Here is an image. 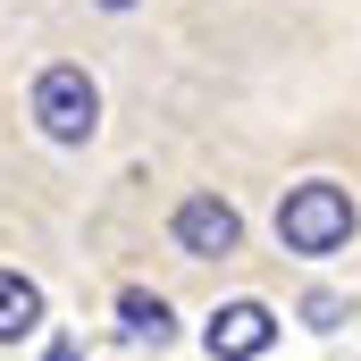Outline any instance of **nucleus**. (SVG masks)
<instances>
[{"mask_svg": "<svg viewBox=\"0 0 361 361\" xmlns=\"http://www.w3.org/2000/svg\"><path fill=\"white\" fill-rule=\"evenodd\" d=\"M353 193L345 185H328V177H302V185H286V202H277V244L286 252H302V261H328V252H345L353 244Z\"/></svg>", "mask_w": 361, "mask_h": 361, "instance_id": "f257e3e1", "label": "nucleus"}, {"mask_svg": "<svg viewBox=\"0 0 361 361\" xmlns=\"http://www.w3.org/2000/svg\"><path fill=\"white\" fill-rule=\"evenodd\" d=\"M34 126L51 135V143H92L101 135V85H92L76 59H51L42 76H34Z\"/></svg>", "mask_w": 361, "mask_h": 361, "instance_id": "f03ea898", "label": "nucleus"}, {"mask_svg": "<svg viewBox=\"0 0 361 361\" xmlns=\"http://www.w3.org/2000/svg\"><path fill=\"white\" fill-rule=\"evenodd\" d=\"M169 244L185 261H227V252H244V210L227 193H185L169 219Z\"/></svg>", "mask_w": 361, "mask_h": 361, "instance_id": "7ed1b4c3", "label": "nucleus"}, {"mask_svg": "<svg viewBox=\"0 0 361 361\" xmlns=\"http://www.w3.org/2000/svg\"><path fill=\"white\" fill-rule=\"evenodd\" d=\"M269 336H277L269 302H227V311H210V328H202L210 361H252V353H269Z\"/></svg>", "mask_w": 361, "mask_h": 361, "instance_id": "20e7f679", "label": "nucleus"}, {"mask_svg": "<svg viewBox=\"0 0 361 361\" xmlns=\"http://www.w3.org/2000/svg\"><path fill=\"white\" fill-rule=\"evenodd\" d=\"M118 328H126L135 345H169V336H177V311H169V294L126 286V294H118Z\"/></svg>", "mask_w": 361, "mask_h": 361, "instance_id": "39448f33", "label": "nucleus"}, {"mask_svg": "<svg viewBox=\"0 0 361 361\" xmlns=\"http://www.w3.org/2000/svg\"><path fill=\"white\" fill-rule=\"evenodd\" d=\"M34 328H42V286L25 269H0V345H17Z\"/></svg>", "mask_w": 361, "mask_h": 361, "instance_id": "423d86ee", "label": "nucleus"}, {"mask_svg": "<svg viewBox=\"0 0 361 361\" xmlns=\"http://www.w3.org/2000/svg\"><path fill=\"white\" fill-rule=\"evenodd\" d=\"M345 311H353L345 294H311V302H302V319H311V328H345Z\"/></svg>", "mask_w": 361, "mask_h": 361, "instance_id": "0eeeda50", "label": "nucleus"}, {"mask_svg": "<svg viewBox=\"0 0 361 361\" xmlns=\"http://www.w3.org/2000/svg\"><path fill=\"white\" fill-rule=\"evenodd\" d=\"M42 361H85V345H76V336H51V353Z\"/></svg>", "mask_w": 361, "mask_h": 361, "instance_id": "6e6552de", "label": "nucleus"}, {"mask_svg": "<svg viewBox=\"0 0 361 361\" xmlns=\"http://www.w3.org/2000/svg\"><path fill=\"white\" fill-rule=\"evenodd\" d=\"M101 8H135V0H101Z\"/></svg>", "mask_w": 361, "mask_h": 361, "instance_id": "1a4fd4ad", "label": "nucleus"}]
</instances>
